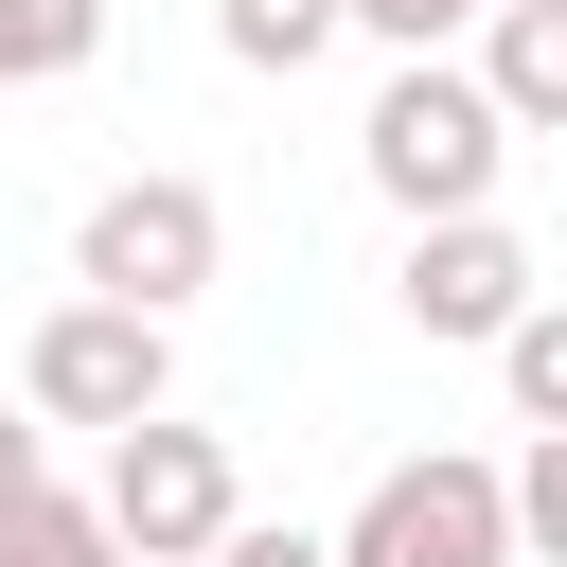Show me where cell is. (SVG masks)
Returning a JSON list of instances; mask_svg holds the SVG:
<instances>
[{
  "label": "cell",
  "mask_w": 567,
  "mask_h": 567,
  "mask_svg": "<svg viewBox=\"0 0 567 567\" xmlns=\"http://www.w3.org/2000/svg\"><path fill=\"white\" fill-rule=\"evenodd\" d=\"M354 159H372V195H390V213H496L514 124H496V89H478L461 53H390V89H372Z\"/></svg>",
  "instance_id": "obj_1"
},
{
  "label": "cell",
  "mask_w": 567,
  "mask_h": 567,
  "mask_svg": "<svg viewBox=\"0 0 567 567\" xmlns=\"http://www.w3.org/2000/svg\"><path fill=\"white\" fill-rule=\"evenodd\" d=\"M213 266H230V213H213V177H106V195L71 213V284H89V301H142V319H177Z\"/></svg>",
  "instance_id": "obj_2"
},
{
  "label": "cell",
  "mask_w": 567,
  "mask_h": 567,
  "mask_svg": "<svg viewBox=\"0 0 567 567\" xmlns=\"http://www.w3.org/2000/svg\"><path fill=\"white\" fill-rule=\"evenodd\" d=\"M18 408H35V425H142V408H177V319L71 284V301L18 337Z\"/></svg>",
  "instance_id": "obj_3"
},
{
  "label": "cell",
  "mask_w": 567,
  "mask_h": 567,
  "mask_svg": "<svg viewBox=\"0 0 567 567\" xmlns=\"http://www.w3.org/2000/svg\"><path fill=\"white\" fill-rule=\"evenodd\" d=\"M89 514L124 532V567H195V549L248 514V478H230V443H213V425L142 408V425H106V478H89Z\"/></svg>",
  "instance_id": "obj_4"
},
{
  "label": "cell",
  "mask_w": 567,
  "mask_h": 567,
  "mask_svg": "<svg viewBox=\"0 0 567 567\" xmlns=\"http://www.w3.org/2000/svg\"><path fill=\"white\" fill-rule=\"evenodd\" d=\"M319 549H337V567H514V496H496V461L425 443V461H390Z\"/></svg>",
  "instance_id": "obj_5"
},
{
  "label": "cell",
  "mask_w": 567,
  "mask_h": 567,
  "mask_svg": "<svg viewBox=\"0 0 567 567\" xmlns=\"http://www.w3.org/2000/svg\"><path fill=\"white\" fill-rule=\"evenodd\" d=\"M408 337H496L514 301H532V248L496 230V213H408Z\"/></svg>",
  "instance_id": "obj_6"
},
{
  "label": "cell",
  "mask_w": 567,
  "mask_h": 567,
  "mask_svg": "<svg viewBox=\"0 0 567 567\" xmlns=\"http://www.w3.org/2000/svg\"><path fill=\"white\" fill-rule=\"evenodd\" d=\"M478 89L514 142H567V0H478Z\"/></svg>",
  "instance_id": "obj_7"
},
{
  "label": "cell",
  "mask_w": 567,
  "mask_h": 567,
  "mask_svg": "<svg viewBox=\"0 0 567 567\" xmlns=\"http://www.w3.org/2000/svg\"><path fill=\"white\" fill-rule=\"evenodd\" d=\"M0 567H124V532H106L89 496L35 478V496H0Z\"/></svg>",
  "instance_id": "obj_8"
},
{
  "label": "cell",
  "mask_w": 567,
  "mask_h": 567,
  "mask_svg": "<svg viewBox=\"0 0 567 567\" xmlns=\"http://www.w3.org/2000/svg\"><path fill=\"white\" fill-rule=\"evenodd\" d=\"M213 35H230V71H319L337 0H213Z\"/></svg>",
  "instance_id": "obj_9"
},
{
  "label": "cell",
  "mask_w": 567,
  "mask_h": 567,
  "mask_svg": "<svg viewBox=\"0 0 567 567\" xmlns=\"http://www.w3.org/2000/svg\"><path fill=\"white\" fill-rule=\"evenodd\" d=\"M478 354L514 372V408H532V425H567V301H549V284H532V301H514V319H496Z\"/></svg>",
  "instance_id": "obj_10"
},
{
  "label": "cell",
  "mask_w": 567,
  "mask_h": 567,
  "mask_svg": "<svg viewBox=\"0 0 567 567\" xmlns=\"http://www.w3.org/2000/svg\"><path fill=\"white\" fill-rule=\"evenodd\" d=\"M89 35H106V0H0V89H53V71H89Z\"/></svg>",
  "instance_id": "obj_11"
},
{
  "label": "cell",
  "mask_w": 567,
  "mask_h": 567,
  "mask_svg": "<svg viewBox=\"0 0 567 567\" xmlns=\"http://www.w3.org/2000/svg\"><path fill=\"white\" fill-rule=\"evenodd\" d=\"M496 496H514V549L567 567V425H532V461H496Z\"/></svg>",
  "instance_id": "obj_12"
},
{
  "label": "cell",
  "mask_w": 567,
  "mask_h": 567,
  "mask_svg": "<svg viewBox=\"0 0 567 567\" xmlns=\"http://www.w3.org/2000/svg\"><path fill=\"white\" fill-rule=\"evenodd\" d=\"M478 0H337V35H390V53H443Z\"/></svg>",
  "instance_id": "obj_13"
},
{
  "label": "cell",
  "mask_w": 567,
  "mask_h": 567,
  "mask_svg": "<svg viewBox=\"0 0 567 567\" xmlns=\"http://www.w3.org/2000/svg\"><path fill=\"white\" fill-rule=\"evenodd\" d=\"M195 567H337V549H319V532H248V514H230V532H213Z\"/></svg>",
  "instance_id": "obj_14"
},
{
  "label": "cell",
  "mask_w": 567,
  "mask_h": 567,
  "mask_svg": "<svg viewBox=\"0 0 567 567\" xmlns=\"http://www.w3.org/2000/svg\"><path fill=\"white\" fill-rule=\"evenodd\" d=\"M53 461H35V408H0V496H35Z\"/></svg>",
  "instance_id": "obj_15"
}]
</instances>
